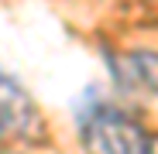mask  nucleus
Listing matches in <instances>:
<instances>
[{"label": "nucleus", "instance_id": "nucleus-1", "mask_svg": "<svg viewBox=\"0 0 158 154\" xmlns=\"http://www.w3.org/2000/svg\"><path fill=\"white\" fill-rule=\"evenodd\" d=\"M83 140L89 154H155V140L144 127L120 106L100 103L83 123Z\"/></svg>", "mask_w": 158, "mask_h": 154}, {"label": "nucleus", "instance_id": "nucleus-2", "mask_svg": "<svg viewBox=\"0 0 158 154\" xmlns=\"http://www.w3.org/2000/svg\"><path fill=\"white\" fill-rule=\"evenodd\" d=\"M41 130V116L24 86L0 69V144L7 140H28Z\"/></svg>", "mask_w": 158, "mask_h": 154}, {"label": "nucleus", "instance_id": "nucleus-3", "mask_svg": "<svg viewBox=\"0 0 158 154\" xmlns=\"http://www.w3.org/2000/svg\"><path fill=\"white\" fill-rule=\"evenodd\" d=\"M0 154H10V151H0Z\"/></svg>", "mask_w": 158, "mask_h": 154}]
</instances>
